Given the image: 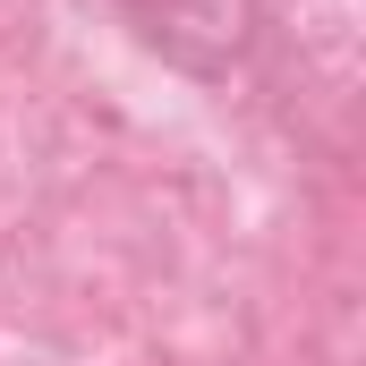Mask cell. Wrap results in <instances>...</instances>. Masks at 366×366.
I'll return each instance as SVG.
<instances>
[{
    "instance_id": "6da1fadb",
    "label": "cell",
    "mask_w": 366,
    "mask_h": 366,
    "mask_svg": "<svg viewBox=\"0 0 366 366\" xmlns=\"http://www.w3.org/2000/svg\"><path fill=\"white\" fill-rule=\"evenodd\" d=\"M119 9L179 69H230L239 43H247V26H256V0H119Z\"/></svg>"
}]
</instances>
